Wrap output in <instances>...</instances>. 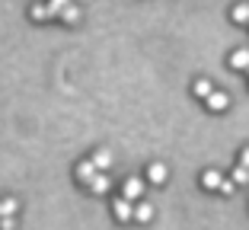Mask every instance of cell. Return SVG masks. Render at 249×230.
<instances>
[{
    "label": "cell",
    "mask_w": 249,
    "mask_h": 230,
    "mask_svg": "<svg viewBox=\"0 0 249 230\" xmlns=\"http://www.w3.org/2000/svg\"><path fill=\"white\" fill-rule=\"evenodd\" d=\"M112 214H115V221H122V224H128V221H134V205H131V198H115V205H112Z\"/></svg>",
    "instance_id": "obj_1"
},
{
    "label": "cell",
    "mask_w": 249,
    "mask_h": 230,
    "mask_svg": "<svg viewBox=\"0 0 249 230\" xmlns=\"http://www.w3.org/2000/svg\"><path fill=\"white\" fill-rule=\"evenodd\" d=\"M87 189H89V192H93V195H106V192H109V189H112V182H109V176H106L103 170H96L93 176H89Z\"/></svg>",
    "instance_id": "obj_2"
},
{
    "label": "cell",
    "mask_w": 249,
    "mask_h": 230,
    "mask_svg": "<svg viewBox=\"0 0 249 230\" xmlns=\"http://www.w3.org/2000/svg\"><path fill=\"white\" fill-rule=\"evenodd\" d=\"M122 195H124V198H131V201H138L141 195H144V182H141L138 176L124 179V186H122Z\"/></svg>",
    "instance_id": "obj_3"
},
{
    "label": "cell",
    "mask_w": 249,
    "mask_h": 230,
    "mask_svg": "<svg viewBox=\"0 0 249 230\" xmlns=\"http://www.w3.org/2000/svg\"><path fill=\"white\" fill-rule=\"evenodd\" d=\"M205 103H208V109H211V112H224L230 106V96H227V93H220V89H214Z\"/></svg>",
    "instance_id": "obj_4"
},
{
    "label": "cell",
    "mask_w": 249,
    "mask_h": 230,
    "mask_svg": "<svg viewBox=\"0 0 249 230\" xmlns=\"http://www.w3.org/2000/svg\"><path fill=\"white\" fill-rule=\"evenodd\" d=\"M230 67H233V71H246L249 67V48H236V52L230 54Z\"/></svg>",
    "instance_id": "obj_5"
},
{
    "label": "cell",
    "mask_w": 249,
    "mask_h": 230,
    "mask_svg": "<svg viewBox=\"0 0 249 230\" xmlns=\"http://www.w3.org/2000/svg\"><path fill=\"white\" fill-rule=\"evenodd\" d=\"M147 179H150L154 186H163V182H166V166L163 163H150L147 166Z\"/></svg>",
    "instance_id": "obj_6"
},
{
    "label": "cell",
    "mask_w": 249,
    "mask_h": 230,
    "mask_svg": "<svg viewBox=\"0 0 249 230\" xmlns=\"http://www.w3.org/2000/svg\"><path fill=\"white\" fill-rule=\"evenodd\" d=\"M220 182H224V176H220L217 170L201 173V186H205V189H211V192H217V189H220Z\"/></svg>",
    "instance_id": "obj_7"
},
{
    "label": "cell",
    "mask_w": 249,
    "mask_h": 230,
    "mask_svg": "<svg viewBox=\"0 0 249 230\" xmlns=\"http://www.w3.org/2000/svg\"><path fill=\"white\" fill-rule=\"evenodd\" d=\"M89 160H93V166H96V170H109V166H112V154H109L106 147H99L93 157H89Z\"/></svg>",
    "instance_id": "obj_8"
},
{
    "label": "cell",
    "mask_w": 249,
    "mask_h": 230,
    "mask_svg": "<svg viewBox=\"0 0 249 230\" xmlns=\"http://www.w3.org/2000/svg\"><path fill=\"white\" fill-rule=\"evenodd\" d=\"M96 173V166H93V160H83V163H77L73 166V176L80 179V182H89V176Z\"/></svg>",
    "instance_id": "obj_9"
},
{
    "label": "cell",
    "mask_w": 249,
    "mask_h": 230,
    "mask_svg": "<svg viewBox=\"0 0 249 230\" xmlns=\"http://www.w3.org/2000/svg\"><path fill=\"white\" fill-rule=\"evenodd\" d=\"M192 93H195L198 99H208V96L214 93V87H211V80H205V77H201V80L192 83Z\"/></svg>",
    "instance_id": "obj_10"
},
{
    "label": "cell",
    "mask_w": 249,
    "mask_h": 230,
    "mask_svg": "<svg viewBox=\"0 0 249 230\" xmlns=\"http://www.w3.org/2000/svg\"><path fill=\"white\" fill-rule=\"evenodd\" d=\"M134 221H141V224L154 221V208H150V205H138V208H134Z\"/></svg>",
    "instance_id": "obj_11"
},
{
    "label": "cell",
    "mask_w": 249,
    "mask_h": 230,
    "mask_svg": "<svg viewBox=\"0 0 249 230\" xmlns=\"http://www.w3.org/2000/svg\"><path fill=\"white\" fill-rule=\"evenodd\" d=\"M230 179H233L236 186H246V182H249V166H243V163H240L233 173H230Z\"/></svg>",
    "instance_id": "obj_12"
},
{
    "label": "cell",
    "mask_w": 249,
    "mask_h": 230,
    "mask_svg": "<svg viewBox=\"0 0 249 230\" xmlns=\"http://www.w3.org/2000/svg\"><path fill=\"white\" fill-rule=\"evenodd\" d=\"M230 16H233V22H249V3H236Z\"/></svg>",
    "instance_id": "obj_13"
},
{
    "label": "cell",
    "mask_w": 249,
    "mask_h": 230,
    "mask_svg": "<svg viewBox=\"0 0 249 230\" xmlns=\"http://www.w3.org/2000/svg\"><path fill=\"white\" fill-rule=\"evenodd\" d=\"M61 19H64V22H77V19H80V10L73 7V3H67V7L61 10Z\"/></svg>",
    "instance_id": "obj_14"
},
{
    "label": "cell",
    "mask_w": 249,
    "mask_h": 230,
    "mask_svg": "<svg viewBox=\"0 0 249 230\" xmlns=\"http://www.w3.org/2000/svg\"><path fill=\"white\" fill-rule=\"evenodd\" d=\"M29 16H32V19H38V22H42V19H52V13H48V7H45V3H36V7L29 10Z\"/></svg>",
    "instance_id": "obj_15"
},
{
    "label": "cell",
    "mask_w": 249,
    "mask_h": 230,
    "mask_svg": "<svg viewBox=\"0 0 249 230\" xmlns=\"http://www.w3.org/2000/svg\"><path fill=\"white\" fill-rule=\"evenodd\" d=\"M16 211H19V201L16 198H3L0 201V214H16Z\"/></svg>",
    "instance_id": "obj_16"
},
{
    "label": "cell",
    "mask_w": 249,
    "mask_h": 230,
    "mask_svg": "<svg viewBox=\"0 0 249 230\" xmlns=\"http://www.w3.org/2000/svg\"><path fill=\"white\" fill-rule=\"evenodd\" d=\"M67 3H71V0H48V13H52V16H61V10H64Z\"/></svg>",
    "instance_id": "obj_17"
},
{
    "label": "cell",
    "mask_w": 249,
    "mask_h": 230,
    "mask_svg": "<svg viewBox=\"0 0 249 230\" xmlns=\"http://www.w3.org/2000/svg\"><path fill=\"white\" fill-rule=\"evenodd\" d=\"M233 189H236V182H233V179H224L217 192H220V195H233Z\"/></svg>",
    "instance_id": "obj_18"
},
{
    "label": "cell",
    "mask_w": 249,
    "mask_h": 230,
    "mask_svg": "<svg viewBox=\"0 0 249 230\" xmlns=\"http://www.w3.org/2000/svg\"><path fill=\"white\" fill-rule=\"evenodd\" d=\"M13 227H16L13 214H0V230H13Z\"/></svg>",
    "instance_id": "obj_19"
},
{
    "label": "cell",
    "mask_w": 249,
    "mask_h": 230,
    "mask_svg": "<svg viewBox=\"0 0 249 230\" xmlns=\"http://www.w3.org/2000/svg\"><path fill=\"white\" fill-rule=\"evenodd\" d=\"M240 163H243V166H249V147H246V150L240 154Z\"/></svg>",
    "instance_id": "obj_20"
},
{
    "label": "cell",
    "mask_w": 249,
    "mask_h": 230,
    "mask_svg": "<svg viewBox=\"0 0 249 230\" xmlns=\"http://www.w3.org/2000/svg\"><path fill=\"white\" fill-rule=\"evenodd\" d=\"M246 71H249V67H246Z\"/></svg>",
    "instance_id": "obj_21"
}]
</instances>
